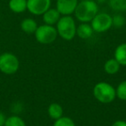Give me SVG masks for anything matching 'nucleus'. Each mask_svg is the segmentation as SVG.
<instances>
[{
	"instance_id": "nucleus-12",
	"label": "nucleus",
	"mask_w": 126,
	"mask_h": 126,
	"mask_svg": "<svg viewBox=\"0 0 126 126\" xmlns=\"http://www.w3.org/2000/svg\"><path fill=\"white\" fill-rule=\"evenodd\" d=\"M8 6L13 13L21 14L27 11V0H9Z\"/></svg>"
},
{
	"instance_id": "nucleus-20",
	"label": "nucleus",
	"mask_w": 126,
	"mask_h": 126,
	"mask_svg": "<svg viewBox=\"0 0 126 126\" xmlns=\"http://www.w3.org/2000/svg\"><path fill=\"white\" fill-rule=\"evenodd\" d=\"M53 126H76V124L71 117L62 116L60 118L54 120Z\"/></svg>"
},
{
	"instance_id": "nucleus-23",
	"label": "nucleus",
	"mask_w": 126,
	"mask_h": 126,
	"mask_svg": "<svg viewBox=\"0 0 126 126\" xmlns=\"http://www.w3.org/2000/svg\"><path fill=\"white\" fill-rule=\"evenodd\" d=\"M94 1L98 4H105V3L108 2V0H94Z\"/></svg>"
},
{
	"instance_id": "nucleus-22",
	"label": "nucleus",
	"mask_w": 126,
	"mask_h": 126,
	"mask_svg": "<svg viewBox=\"0 0 126 126\" xmlns=\"http://www.w3.org/2000/svg\"><path fill=\"white\" fill-rule=\"evenodd\" d=\"M5 120H6V116L2 111H0V126H4Z\"/></svg>"
},
{
	"instance_id": "nucleus-24",
	"label": "nucleus",
	"mask_w": 126,
	"mask_h": 126,
	"mask_svg": "<svg viewBox=\"0 0 126 126\" xmlns=\"http://www.w3.org/2000/svg\"><path fill=\"white\" fill-rule=\"evenodd\" d=\"M79 1H85V0H79Z\"/></svg>"
},
{
	"instance_id": "nucleus-7",
	"label": "nucleus",
	"mask_w": 126,
	"mask_h": 126,
	"mask_svg": "<svg viewBox=\"0 0 126 126\" xmlns=\"http://www.w3.org/2000/svg\"><path fill=\"white\" fill-rule=\"evenodd\" d=\"M51 4V0H27V11L34 16H42Z\"/></svg>"
},
{
	"instance_id": "nucleus-15",
	"label": "nucleus",
	"mask_w": 126,
	"mask_h": 126,
	"mask_svg": "<svg viewBox=\"0 0 126 126\" xmlns=\"http://www.w3.org/2000/svg\"><path fill=\"white\" fill-rule=\"evenodd\" d=\"M63 108L60 104L58 103H52L47 107V115L49 117L54 120L60 118L63 116Z\"/></svg>"
},
{
	"instance_id": "nucleus-21",
	"label": "nucleus",
	"mask_w": 126,
	"mask_h": 126,
	"mask_svg": "<svg viewBox=\"0 0 126 126\" xmlns=\"http://www.w3.org/2000/svg\"><path fill=\"white\" fill-rule=\"evenodd\" d=\"M110 126H126V121H124V120H116Z\"/></svg>"
},
{
	"instance_id": "nucleus-4",
	"label": "nucleus",
	"mask_w": 126,
	"mask_h": 126,
	"mask_svg": "<svg viewBox=\"0 0 126 126\" xmlns=\"http://www.w3.org/2000/svg\"><path fill=\"white\" fill-rule=\"evenodd\" d=\"M20 67V61L17 56L12 53H3L0 54V72L6 75L15 74Z\"/></svg>"
},
{
	"instance_id": "nucleus-1",
	"label": "nucleus",
	"mask_w": 126,
	"mask_h": 126,
	"mask_svg": "<svg viewBox=\"0 0 126 126\" xmlns=\"http://www.w3.org/2000/svg\"><path fill=\"white\" fill-rule=\"evenodd\" d=\"M98 11V4L94 0L79 1L74 15L79 23H91L93 18L99 12Z\"/></svg>"
},
{
	"instance_id": "nucleus-18",
	"label": "nucleus",
	"mask_w": 126,
	"mask_h": 126,
	"mask_svg": "<svg viewBox=\"0 0 126 126\" xmlns=\"http://www.w3.org/2000/svg\"><path fill=\"white\" fill-rule=\"evenodd\" d=\"M126 23V18L121 13H116L112 16V27L116 29H120L124 27Z\"/></svg>"
},
{
	"instance_id": "nucleus-11",
	"label": "nucleus",
	"mask_w": 126,
	"mask_h": 126,
	"mask_svg": "<svg viewBox=\"0 0 126 126\" xmlns=\"http://www.w3.org/2000/svg\"><path fill=\"white\" fill-rule=\"evenodd\" d=\"M37 27H38L37 22L34 18L31 17L24 18L23 20H22L21 23H20V28H21L22 31H23L26 34H29V35L35 33Z\"/></svg>"
},
{
	"instance_id": "nucleus-19",
	"label": "nucleus",
	"mask_w": 126,
	"mask_h": 126,
	"mask_svg": "<svg viewBox=\"0 0 126 126\" xmlns=\"http://www.w3.org/2000/svg\"><path fill=\"white\" fill-rule=\"evenodd\" d=\"M116 89V96L122 101H126V80H124L117 85Z\"/></svg>"
},
{
	"instance_id": "nucleus-8",
	"label": "nucleus",
	"mask_w": 126,
	"mask_h": 126,
	"mask_svg": "<svg viewBox=\"0 0 126 126\" xmlns=\"http://www.w3.org/2000/svg\"><path fill=\"white\" fill-rule=\"evenodd\" d=\"M79 4V0H56V9L61 16H72Z\"/></svg>"
},
{
	"instance_id": "nucleus-3",
	"label": "nucleus",
	"mask_w": 126,
	"mask_h": 126,
	"mask_svg": "<svg viewBox=\"0 0 126 126\" xmlns=\"http://www.w3.org/2000/svg\"><path fill=\"white\" fill-rule=\"evenodd\" d=\"M93 94L94 98L102 104H110L117 98L115 87L110 83L105 81L98 82L93 86Z\"/></svg>"
},
{
	"instance_id": "nucleus-14",
	"label": "nucleus",
	"mask_w": 126,
	"mask_h": 126,
	"mask_svg": "<svg viewBox=\"0 0 126 126\" xmlns=\"http://www.w3.org/2000/svg\"><path fill=\"white\" fill-rule=\"evenodd\" d=\"M114 58L121 66L126 67V42L121 43L116 47Z\"/></svg>"
},
{
	"instance_id": "nucleus-2",
	"label": "nucleus",
	"mask_w": 126,
	"mask_h": 126,
	"mask_svg": "<svg viewBox=\"0 0 126 126\" xmlns=\"http://www.w3.org/2000/svg\"><path fill=\"white\" fill-rule=\"evenodd\" d=\"M58 35L65 41H71L76 35V22L72 16H61L55 25Z\"/></svg>"
},
{
	"instance_id": "nucleus-6",
	"label": "nucleus",
	"mask_w": 126,
	"mask_h": 126,
	"mask_svg": "<svg viewBox=\"0 0 126 126\" xmlns=\"http://www.w3.org/2000/svg\"><path fill=\"white\" fill-rule=\"evenodd\" d=\"M93 31L105 33L112 27V16L106 12H98L90 23Z\"/></svg>"
},
{
	"instance_id": "nucleus-5",
	"label": "nucleus",
	"mask_w": 126,
	"mask_h": 126,
	"mask_svg": "<svg viewBox=\"0 0 126 126\" xmlns=\"http://www.w3.org/2000/svg\"><path fill=\"white\" fill-rule=\"evenodd\" d=\"M34 35H35V40L39 43L43 45L53 43L58 37V33L55 27L45 24V23L37 27Z\"/></svg>"
},
{
	"instance_id": "nucleus-16",
	"label": "nucleus",
	"mask_w": 126,
	"mask_h": 126,
	"mask_svg": "<svg viewBox=\"0 0 126 126\" xmlns=\"http://www.w3.org/2000/svg\"><path fill=\"white\" fill-rule=\"evenodd\" d=\"M108 5L116 13L126 11V0H108Z\"/></svg>"
},
{
	"instance_id": "nucleus-13",
	"label": "nucleus",
	"mask_w": 126,
	"mask_h": 126,
	"mask_svg": "<svg viewBox=\"0 0 126 126\" xmlns=\"http://www.w3.org/2000/svg\"><path fill=\"white\" fill-rule=\"evenodd\" d=\"M121 65L117 62V61L115 58H111L105 61V65H104V70L107 74L110 75H114L117 74L120 70Z\"/></svg>"
},
{
	"instance_id": "nucleus-10",
	"label": "nucleus",
	"mask_w": 126,
	"mask_h": 126,
	"mask_svg": "<svg viewBox=\"0 0 126 126\" xmlns=\"http://www.w3.org/2000/svg\"><path fill=\"white\" fill-rule=\"evenodd\" d=\"M93 33L94 31L90 23H80V24L78 25L76 29V35L83 40L89 39L93 35Z\"/></svg>"
},
{
	"instance_id": "nucleus-17",
	"label": "nucleus",
	"mask_w": 126,
	"mask_h": 126,
	"mask_svg": "<svg viewBox=\"0 0 126 126\" xmlns=\"http://www.w3.org/2000/svg\"><path fill=\"white\" fill-rule=\"evenodd\" d=\"M4 126H27L25 121L18 115H12L6 117Z\"/></svg>"
},
{
	"instance_id": "nucleus-9",
	"label": "nucleus",
	"mask_w": 126,
	"mask_h": 126,
	"mask_svg": "<svg viewBox=\"0 0 126 126\" xmlns=\"http://www.w3.org/2000/svg\"><path fill=\"white\" fill-rule=\"evenodd\" d=\"M61 15L56 8H49L42 15V21L45 24L54 26L61 18Z\"/></svg>"
}]
</instances>
